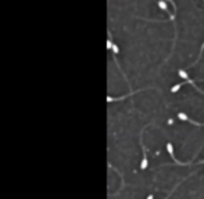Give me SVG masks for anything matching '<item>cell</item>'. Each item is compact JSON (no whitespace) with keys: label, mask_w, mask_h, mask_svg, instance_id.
Listing matches in <instances>:
<instances>
[{"label":"cell","mask_w":204,"mask_h":199,"mask_svg":"<svg viewBox=\"0 0 204 199\" xmlns=\"http://www.w3.org/2000/svg\"><path fill=\"white\" fill-rule=\"evenodd\" d=\"M158 7H161L162 10H165L168 14H169V8H168V6H167V3H165V2H162V0H158Z\"/></svg>","instance_id":"obj_1"},{"label":"cell","mask_w":204,"mask_h":199,"mask_svg":"<svg viewBox=\"0 0 204 199\" xmlns=\"http://www.w3.org/2000/svg\"><path fill=\"white\" fill-rule=\"evenodd\" d=\"M178 75L181 76L182 79H185V80H189V76H188V73H186V71H182V69H179V71H178Z\"/></svg>","instance_id":"obj_2"},{"label":"cell","mask_w":204,"mask_h":199,"mask_svg":"<svg viewBox=\"0 0 204 199\" xmlns=\"http://www.w3.org/2000/svg\"><path fill=\"white\" fill-rule=\"evenodd\" d=\"M111 50H112V51H114V56H117V54H118V53H119V49H118V46H117V44H114V43H112V47H111Z\"/></svg>","instance_id":"obj_3"},{"label":"cell","mask_w":204,"mask_h":199,"mask_svg":"<svg viewBox=\"0 0 204 199\" xmlns=\"http://www.w3.org/2000/svg\"><path fill=\"white\" fill-rule=\"evenodd\" d=\"M147 199H153V194H150V195L147 196Z\"/></svg>","instance_id":"obj_4"}]
</instances>
